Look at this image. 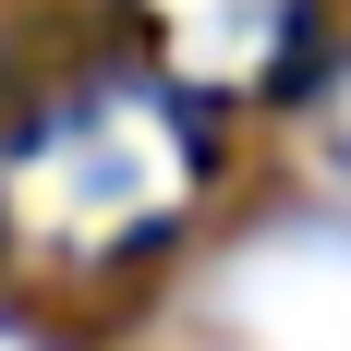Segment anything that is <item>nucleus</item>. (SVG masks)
Instances as JSON below:
<instances>
[{"label":"nucleus","instance_id":"f03ea898","mask_svg":"<svg viewBox=\"0 0 351 351\" xmlns=\"http://www.w3.org/2000/svg\"><path fill=\"white\" fill-rule=\"evenodd\" d=\"M254 351H351V243L339 230H279L218 291Z\"/></svg>","mask_w":351,"mask_h":351},{"label":"nucleus","instance_id":"7ed1b4c3","mask_svg":"<svg viewBox=\"0 0 351 351\" xmlns=\"http://www.w3.org/2000/svg\"><path fill=\"white\" fill-rule=\"evenodd\" d=\"M158 12H170L182 73H254L279 36V0H158Z\"/></svg>","mask_w":351,"mask_h":351},{"label":"nucleus","instance_id":"20e7f679","mask_svg":"<svg viewBox=\"0 0 351 351\" xmlns=\"http://www.w3.org/2000/svg\"><path fill=\"white\" fill-rule=\"evenodd\" d=\"M339 121H351V97H339Z\"/></svg>","mask_w":351,"mask_h":351},{"label":"nucleus","instance_id":"39448f33","mask_svg":"<svg viewBox=\"0 0 351 351\" xmlns=\"http://www.w3.org/2000/svg\"><path fill=\"white\" fill-rule=\"evenodd\" d=\"M0 351H12V339H0Z\"/></svg>","mask_w":351,"mask_h":351},{"label":"nucleus","instance_id":"f257e3e1","mask_svg":"<svg viewBox=\"0 0 351 351\" xmlns=\"http://www.w3.org/2000/svg\"><path fill=\"white\" fill-rule=\"evenodd\" d=\"M12 194H25L36 230H61V243H109V230H134V218H158V206L182 194V145H170L158 109L97 97V109H73L61 134L12 170Z\"/></svg>","mask_w":351,"mask_h":351}]
</instances>
